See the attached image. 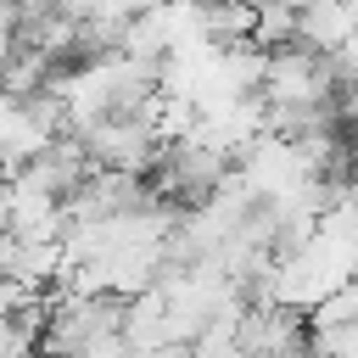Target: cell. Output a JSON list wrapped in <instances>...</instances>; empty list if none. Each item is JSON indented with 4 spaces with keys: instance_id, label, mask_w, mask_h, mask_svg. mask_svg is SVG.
I'll return each instance as SVG.
<instances>
[{
    "instance_id": "cell-1",
    "label": "cell",
    "mask_w": 358,
    "mask_h": 358,
    "mask_svg": "<svg viewBox=\"0 0 358 358\" xmlns=\"http://www.w3.org/2000/svg\"><path fill=\"white\" fill-rule=\"evenodd\" d=\"M157 106V101H151ZM78 145H84V157H90V168L95 173H151V162H157V123H151V112H140V117H101L95 129H84V134H73Z\"/></svg>"
},
{
    "instance_id": "cell-2",
    "label": "cell",
    "mask_w": 358,
    "mask_h": 358,
    "mask_svg": "<svg viewBox=\"0 0 358 358\" xmlns=\"http://www.w3.org/2000/svg\"><path fill=\"white\" fill-rule=\"evenodd\" d=\"M235 352L241 358H308V319L291 308H246L235 319Z\"/></svg>"
},
{
    "instance_id": "cell-3",
    "label": "cell",
    "mask_w": 358,
    "mask_h": 358,
    "mask_svg": "<svg viewBox=\"0 0 358 358\" xmlns=\"http://www.w3.org/2000/svg\"><path fill=\"white\" fill-rule=\"evenodd\" d=\"M17 173H28L45 196H56V201L67 207V201L90 185V173H95V168H90V157H84V145H78L73 134H56V140H50L39 157H28Z\"/></svg>"
},
{
    "instance_id": "cell-4",
    "label": "cell",
    "mask_w": 358,
    "mask_h": 358,
    "mask_svg": "<svg viewBox=\"0 0 358 358\" xmlns=\"http://www.w3.org/2000/svg\"><path fill=\"white\" fill-rule=\"evenodd\" d=\"M308 324H358V274H352L336 296H324V302L308 313Z\"/></svg>"
},
{
    "instance_id": "cell-5",
    "label": "cell",
    "mask_w": 358,
    "mask_h": 358,
    "mask_svg": "<svg viewBox=\"0 0 358 358\" xmlns=\"http://www.w3.org/2000/svg\"><path fill=\"white\" fill-rule=\"evenodd\" d=\"M17 45H22V17H17L11 0H0V62H6Z\"/></svg>"
},
{
    "instance_id": "cell-6",
    "label": "cell",
    "mask_w": 358,
    "mask_h": 358,
    "mask_svg": "<svg viewBox=\"0 0 358 358\" xmlns=\"http://www.w3.org/2000/svg\"><path fill=\"white\" fill-rule=\"evenodd\" d=\"M67 358H129V341H123V336H101V341H90V347L67 352Z\"/></svg>"
},
{
    "instance_id": "cell-7",
    "label": "cell",
    "mask_w": 358,
    "mask_h": 358,
    "mask_svg": "<svg viewBox=\"0 0 358 358\" xmlns=\"http://www.w3.org/2000/svg\"><path fill=\"white\" fill-rule=\"evenodd\" d=\"M341 207H352V213H358V162H352V173L341 179Z\"/></svg>"
}]
</instances>
